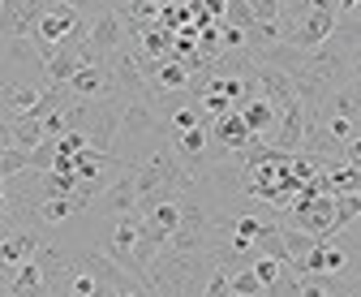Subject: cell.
<instances>
[{
  "instance_id": "obj_10",
  "label": "cell",
  "mask_w": 361,
  "mask_h": 297,
  "mask_svg": "<svg viewBox=\"0 0 361 297\" xmlns=\"http://www.w3.org/2000/svg\"><path fill=\"white\" fill-rule=\"evenodd\" d=\"M73 216H82V202H78V198H43V202L35 207V220H39V224H65V220H73Z\"/></svg>"
},
{
  "instance_id": "obj_16",
  "label": "cell",
  "mask_w": 361,
  "mask_h": 297,
  "mask_svg": "<svg viewBox=\"0 0 361 297\" xmlns=\"http://www.w3.org/2000/svg\"><path fill=\"white\" fill-rule=\"evenodd\" d=\"M0 116H5V112H0Z\"/></svg>"
},
{
  "instance_id": "obj_9",
  "label": "cell",
  "mask_w": 361,
  "mask_h": 297,
  "mask_svg": "<svg viewBox=\"0 0 361 297\" xmlns=\"http://www.w3.org/2000/svg\"><path fill=\"white\" fill-rule=\"evenodd\" d=\"M5 289H9L13 297H48V289H43V272H39L35 259H26V263L5 280Z\"/></svg>"
},
{
  "instance_id": "obj_3",
  "label": "cell",
  "mask_w": 361,
  "mask_h": 297,
  "mask_svg": "<svg viewBox=\"0 0 361 297\" xmlns=\"http://www.w3.org/2000/svg\"><path fill=\"white\" fill-rule=\"evenodd\" d=\"M43 246V224L39 229H5L0 233V280H9L26 259H35Z\"/></svg>"
},
{
  "instance_id": "obj_6",
  "label": "cell",
  "mask_w": 361,
  "mask_h": 297,
  "mask_svg": "<svg viewBox=\"0 0 361 297\" xmlns=\"http://www.w3.org/2000/svg\"><path fill=\"white\" fill-rule=\"evenodd\" d=\"M86 44L95 48L99 56H108V52L125 48L129 39H125V26H121V18H116L112 9H104V13H95V18H90V26H86Z\"/></svg>"
},
{
  "instance_id": "obj_7",
  "label": "cell",
  "mask_w": 361,
  "mask_h": 297,
  "mask_svg": "<svg viewBox=\"0 0 361 297\" xmlns=\"http://www.w3.org/2000/svg\"><path fill=\"white\" fill-rule=\"evenodd\" d=\"M207 138H211L215 147H224V151H241V147L254 143V134L245 130V121H241L237 108H228L224 116H215V121L207 125Z\"/></svg>"
},
{
  "instance_id": "obj_5",
  "label": "cell",
  "mask_w": 361,
  "mask_h": 297,
  "mask_svg": "<svg viewBox=\"0 0 361 297\" xmlns=\"http://www.w3.org/2000/svg\"><path fill=\"white\" fill-rule=\"evenodd\" d=\"M108 216H129V211H138V186H133V164L125 168V173H116L108 181V190L95 198Z\"/></svg>"
},
{
  "instance_id": "obj_15",
  "label": "cell",
  "mask_w": 361,
  "mask_h": 297,
  "mask_svg": "<svg viewBox=\"0 0 361 297\" xmlns=\"http://www.w3.org/2000/svg\"><path fill=\"white\" fill-rule=\"evenodd\" d=\"M336 9L340 13H357V0H336Z\"/></svg>"
},
{
  "instance_id": "obj_11",
  "label": "cell",
  "mask_w": 361,
  "mask_h": 297,
  "mask_svg": "<svg viewBox=\"0 0 361 297\" xmlns=\"http://www.w3.org/2000/svg\"><path fill=\"white\" fill-rule=\"evenodd\" d=\"M254 250H258V254H267V259L288 263L284 241H280V224H276V220H262V229H258V237H254Z\"/></svg>"
},
{
  "instance_id": "obj_4",
  "label": "cell",
  "mask_w": 361,
  "mask_h": 297,
  "mask_svg": "<svg viewBox=\"0 0 361 297\" xmlns=\"http://www.w3.org/2000/svg\"><path fill=\"white\" fill-rule=\"evenodd\" d=\"M65 91H69V99H99V95H112V91H116V82H112L108 61L78 69V73L65 82Z\"/></svg>"
},
{
  "instance_id": "obj_14",
  "label": "cell",
  "mask_w": 361,
  "mask_h": 297,
  "mask_svg": "<svg viewBox=\"0 0 361 297\" xmlns=\"http://www.w3.org/2000/svg\"><path fill=\"white\" fill-rule=\"evenodd\" d=\"M258 22H280V0H245Z\"/></svg>"
},
{
  "instance_id": "obj_13",
  "label": "cell",
  "mask_w": 361,
  "mask_h": 297,
  "mask_svg": "<svg viewBox=\"0 0 361 297\" xmlns=\"http://www.w3.org/2000/svg\"><path fill=\"white\" fill-rule=\"evenodd\" d=\"M228 289H233L237 297H262V284L254 280V272H250V267H237V272H228Z\"/></svg>"
},
{
  "instance_id": "obj_8",
  "label": "cell",
  "mask_w": 361,
  "mask_h": 297,
  "mask_svg": "<svg viewBox=\"0 0 361 297\" xmlns=\"http://www.w3.org/2000/svg\"><path fill=\"white\" fill-rule=\"evenodd\" d=\"M78 22H82V13H73L69 5H61V0H52V9L39 18V30H35V39L52 48V44H61V39H65V35H69Z\"/></svg>"
},
{
  "instance_id": "obj_12",
  "label": "cell",
  "mask_w": 361,
  "mask_h": 297,
  "mask_svg": "<svg viewBox=\"0 0 361 297\" xmlns=\"http://www.w3.org/2000/svg\"><path fill=\"white\" fill-rule=\"evenodd\" d=\"M228 26H237V30H250L258 18H254V9L245 5V0H224V13H219Z\"/></svg>"
},
{
  "instance_id": "obj_2",
  "label": "cell",
  "mask_w": 361,
  "mask_h": 297,
  "mask_svg": "<svg viewBox=\"0 0 361 297\" xmlns=\"http://www.w3.org/2000/svg\"><path fill=\"white\" fill-rule=\"evenodd\" d=\"M52 9V0H0V44L35 39L39 18Z\"/></svg>"
},
{
  "instance_id": "obj_1",
  "label": "cell",
  "mask_w": 361,
  "mask_h": 297,
  "mask_svg": "<svg viewBox=\"0 0 361 297\" xmlns=\"http://www.w3.org/2000/svg\"><path fill=\"white\" fill-rule=\"evenodd\" d=\"M125 108H129V99L112 91V95H99V99H65L61 116H65V130L86 138V151L108 155L112 143H116L121 121H125Z\"/></svg>"
}]
</instances>
